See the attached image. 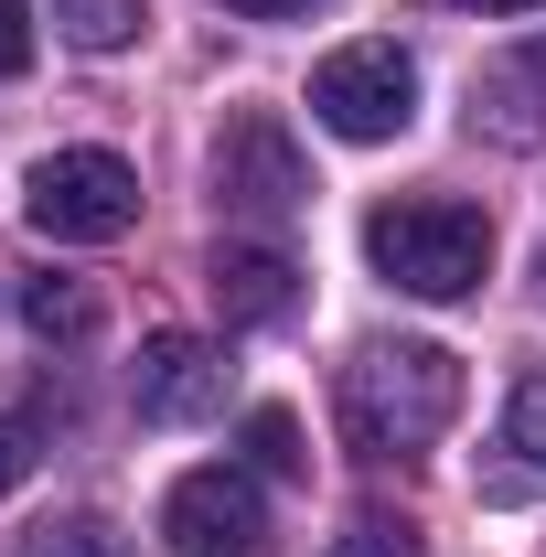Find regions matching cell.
<instances>
[{
    "mask_svg": "<svg viewBox=\"0 0 546 557\" xmlns=\"http://www.w3.org/2000/svg\"><path fill=\"white\" fill-rule=\"evenodd\" d=\"M333 418L364 461H408L461 418V364L439 344H364L333 386Z\"/></svg>",
    "mask_w": 546,
    "mask_h": 557,
    "instance_id": "obj_1",
    "label": "cell"
},
{
    "mask_svg": "<svg viewBox=\"0 0 546 557\" xmlns=\"http://www.w3.org/2000/svg\"><path fill=\"white\" fill-rule=\"evenodd\" d=\"M364 258L408 300H472L482 269H493V225L472 205H450V194H408V205L364 214Z\"/></svg>",
    "mask_w": 546,
    "mask_h": 557,
    "instance_id": "obj_2",
    "label": "cell"
},
{
    "mask_svg": "<svg viewBox=\"0 0 546 557\" xmlns=\"http://www.w3.org/2000/svg\"><path fill=\"white\" fill-rule=\"evenodd\" d=\"M22 225L54 236V247H108V236L139 225V172L119 150H54L22 183Z\"/></svg>",
    "mask_w": 546,
    "mask_h": 557,
    "instance_id": "obj_3",
    "label": "cell"
},
{
    "mask_svg": "<svg viewBox=\"0 0 546 557\" xmlns=\"http://www.w3.org/2000/svg\"><path fill=\"white\" fill-rule=\"evenodd\" d=\"M311 119L333 139H397L418 119V65L397 44H343L311 65Z\"/></svg>",
    "mask_w": 546,
    "mask_h": 557,
    "instance_id": "obj_4",
    "label": "cell"
},
{
    "mask_svg": "<svg viewBox=\"0 0 546 557\" xmlns=\"http://www.w3.org/2000/svg\"><path fill=\"white\" fill-rule=\"evenodd\" d=\"M258 525H269V493H258V472H236V461L183 472L172 504H161V536H172L183 557H247Z\"/></svg>",
    "mask_w": 546,
    "mask_h": 557,
    "instance_id": "obj_5",
    "label": "cell"
},
{
    "mask_svg": "<svg viewBox=\"0 0 546 557\" xmlns=\"http://www.w3.org/2000/svg\"><path fill=\"white\" fill-rule=\"evenodd\" d=\"M214 194H225L236 214H269V225H278V214H300V205H311V172H300V150H289V129L247 108L236 129L214 139Z\"/></svg>",
    "mask_w": 546,
    "mask_h": 557,
    "instance_id": "obj_6",
    "label": "cell"
},
{
    "mask_svg": "<svg viewBox=\"0 0 546 557\" xmlns=\"http://www.w3.org/2000/svg\"><path fill=\"white\" fill-rule=\"evenodd\" d=\"M129 397L150 429H194V418L225 408V354L204 344V333H150V354H139Z\"/></svg>",
    "mask_w": 546,
    "mask_h": 557,
    "instance_id": "obj_7",
    "label": "cell"
},
{
    "mask_svg": "<svg viewBox=\"0 0 546 557\" xmlns=\"http://www.w3.org/2000/svg\"><path fill=\"white\" fill-rule=\"evenodd\" d=\"M204 289H214L225 322H289V311H300V269H289L278 247H258V236H225Z\"/></svg>",
    "mask_w": 546,
    "mask_h": 557,
    "instance_id": "obj_8",
    "label": "cell"
},
{
    "mask_svg": "<svg viewBox=\"0 0 546 557\" xmlns=\"http://www.w3.org/2000/svg\"><path fill=\"white\" fill-rule=\"evenodd\" d=\"M54 22H65L75 54H119V44H139L150 0H54Z\"/></svg>",
    "mask_w": 546,
    "mask_h": 557,
    "instance_id": "obj_9",
    "label": "cell"
},
{
    "mask_svg": "<svg viewBox=\"0 0 546 557\" xmlns=\"http://www.w3.org/2000/svg\"><path fill=\"white\" fill-rule=\"evenodd\" d=\"M22 322H33L44 344H86V333H97V300H86L75 278H33V289H22Z\"/></svg>",
    "mask_w": 546,
    "mask_h": 557,
    "instance_id": "obj_10",
    "label": "cell"
},
{
    "mask_svg": "<svg viewBox=\"0 0 546 557\" xmlns=\"http://www.w3.org/2000/svg\"><path fill=\"white\" fill-rule=\"evenodd\" d=\"M22 557H129V536L108 525V515H54V525H33Z\"/></svg>",
    "mask_w": 546,
    "mask_h": 557,
    "instance_id": "obj_11",
    "label": "cell"
},
{
    "mask_svg": "<svg viewBox=\"0 0 546 557\" xmlns=\"http://www.w3.org/2000/svg\"><path fill=\"white\" fill-rule=\"evenodd\" d=\"M247 461H258V472H278V483H289V472H311V450H300L289 408H258V418H247Z\"/></svg>",
    "mask_w": 546,
    "mask_h": 557,
    "instance_id": "obj_12",
    "label": "cell"
},
{
    "mask_svg": "<svg viewBox=\"0 0 546 557\" xmlns=\"http://www.w3.org/2000/svg\"><path fill=\"white\" fill-rule=\"evenodd\" d=\"M504 440H514V450H525V461L546 472V364L525 375V386H514V408H504Z\"/></svg>",
    "mask_w": 546,
    "mask_h": 557,
    "instance_id": "obj_13",
    "label": "cell"
},
{
    "mask_svg": "<svg viewBox=\"0 0 546 557\" xmlns=\"http://www.w3.org/2000/svg\"><path fill=\"white\" fill-rule=\"evenodd\" d=\"M33 461H44V429H33V418H0V493L33 483Z\"/></svg>",
    "mask_w": 546,
    "mask_h": 557,
    "instance_id": "obj_14",
    "label": "cell"
},
{
    "mask_svg": "<svg viewBox=\"0 0 546 557\" xmlns=\"http://www.w3.org/2000/svg\"><path fill=\"white\" fill-rule=\"evenodd\" d=\"M22 65H33V11L0 0V75H22Z\"/></svg>",
    "mask_w": 546,
    "mask_h": 557,
    "instance_id": "obj_15",
    "label": "cell"
},
{
    "mask_svg": "<svg viewBox=\"0 0 546 557\" xmlns=\"http://www.w3.org/2000/svg\"><path fill=\"white\" fill-rule=\"evenodd\" d=\"M225 11H247V22H278V11H311V0H225Z\"/></svg>",
    "mask_w": 546,
    "mask_h": 557,
    "instance_id": "obj_16",
    "label": "cell"
},
{
    "mask_svg": "<svg viewBox=\"0 0 546 557\" xmlns=\"http://www.w3.org/2000/svg\"><path fill=\"white\" fill-rule=\"evenodd\" d=\"M472 11H536V0H472Z\"/></svg>",
    "mask_w": 546,
    "mask_h": 557,
    "instance_id": "obj_17",
    "label": "cell"
}]
</instances>
